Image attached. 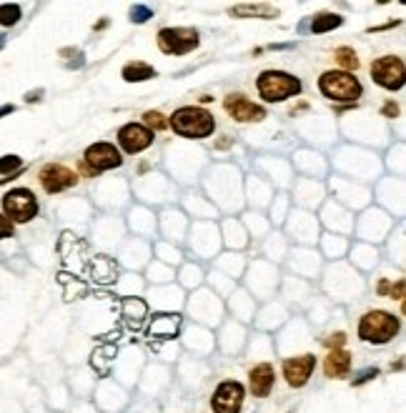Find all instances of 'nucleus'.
<instances>
[{
  "label": "nucleus",
  "instance_id": "nucleus-23",
  "mask_svg": "<svg viewBox=\"0 0 406 413\" xmlns=\"http://www.w3.org/2000/svg\"><path fill=\"white\" fill-rule=\"evenodd\" d=\"M11 236H13V223L0 213V241H3V238H11Z\"/></svg>",
  "mask_w": 406,
  "mask_h": 413
},
{
  "label": "nucleus",
  "instance_id": "nucleus-17",
  "mask_svg": "<svg viewBox=\"0 0 406 413\" xmlns=\"http://www.w3.org/2000/svg\"><path fill=\"white\" fill-rule=\"evenodd\" d=\"M344 23L342 16H334V13H324V16H316L314 23H311V30L314 33H326V30H334Z\"/></svg>",
  "mask_w": 406,
  "mask_h": 413
},
{
  "label": "nucleus",
  "instance_id": "nucleus-1",
  "mask_svg": "<svg viewBox=\"0 0 406 413\" xmlns=\"http://www.w3.org/2000/svg\"><path fill=\"white\" fill-rule=\"evenodd\" d=\"M171 125L179 135L184 138H208L216 128V120L208 111L203 108H193V106H186V108H179L174 113V118H171Z\"/></svg>",
  "mask_w": 406,
  "mask_h": 413
},
{
  "label": "nucleus",
  "instance_id": "nucleus-12",
  "mask_svg": "<svg viewBox=\"0 0 406 413\" xmlns=\"http://www.w3.org/2000/svg\"><path fill=\"white\" fill-rule=\"evenodd\" d=\"M118 143L125 153H141L153 143V130L141 123H128L118 130Z\"/></svg>",
  "mask_w": 406,
  "mask_h": 413
},
{
  "label": "nucleus",
  "instance_id": "nucleus-5",
  "mask_svg": "<svg viewBox=\"0 0 406 413\" xmlns=\"http://www.w3.org/2000/svg\"><path fill=\"white\" fill-rule=\"evenodd\" d=\"M3 210H6V218L11 223H28L38 215V200L35 196L28 191V188H16L11 193H6L3 198Z\"/></svg>",
  "mask_w": 406,
  "mask_h": 413
},
{
  "label": "nucleus",
  "instance_id": "nucleus-13",
  "mask_svg": "<svg viewBox=\"0 0 406 413\" xmlns=\"http://www.w3.org/2000/svg\"><path fill=\"white\" fill-rule=\"evenodd\" d=\"M86 163L93 171H111V168H118L123 163L118 148L111 143H96L86 150Z\"/></svg>",
  "mask_w": 406,
  "mask_h": 413
},
{
  "label": "nucleus",
  "instance_id": "nucleus-4",
  "mask_svg": "<svg viewBox=\"0 0 406 413\" xmlns=\"http://www.w3.org/2000/svg\"><path fill=\"white\" fill-rule=\"evenodd\" d=\"M319 88L329 101L354 103L361 98V83L346 70H329L319 78Z\"/></svg>",
  "mask_w": 406,
  "mask_h": 413
},
{
  "label": "nucleus",
  "instance_id": "nucleus-6",
  "mask_svg": "<svg viewBox=\"0 0 406 413\" xmlns=\"http://www.w3.org/2000/svg\"><path fill=\"white\" fill-rule=\"evenodd\" d=\"M158 45L168 55H184L198 45V33L191 28H163L158 33Z\"/></svg>",
  "mask_w": 406,
  "mask_h": 413
},
{
  "label": "nucleus",
  "instance_id": "nucleus-10",
  "mask_svg": "<svg viewBox=\"0 0 406 413\" xmlns=\"http://www.w3.org/2000/svg\"><path fill=\"white\" fill-rule=\"evenodd\" d=\"M314 368H316V358L311 353L296 356V358H286L283 361V378H286V383L291 388H301L309 383Z\"/></svg>",
  "mask_w": 406,
  "mask_h": 413
},
{
  "label": "nucleus",
  "instance_id": "nucleus-7",
  "mask_svg": "<svg viewBox=\"0 0 406 413\" xmlns=\"http://www.w3.org/2000/svg\"><path fill=\"white\" fill-rule=\"evenodd\" d=\"M371 75L386 91H399L404 86V60L396 58V55H384V58L374 60Z\"/></svg>",
  "mask_w": 406,
  "mask_h": 413
},
{
  "label": "nucleus",
  "instance_id": "nucleus-19",
  "mask_svg": "<svg viewBox=\"0 0 406 413\" xmlns=\"http://www.w3.org/2000/svg\"><path fill=\"white\" fill-rule=\"evenodd\" d=\"M336 60H339V65H342V68H346V73H349V68H356V65H359L356 53H354V50H349V48H339V50H336Z\"/></svg>",
  "mask_w": 406,
  "mask_h": 413
},
{
  "label": "nucleus",
  "instance_id": "nucleus-24",
  "mask_svg": "<svg viewBox=\"0 0 406 413\" xmlns=\"http://www.w3.org/2000/svg\"><path fill=\"white\" fill-rule=\"evenodd\" d=\"M344 341H346V336H344V333H334V336L326 338V346H329V349H342Z\"/></svg>",
  "mask_w": 406,
  "mask_h": 413
},
{
  "label": "nucleus",
  "instance_id": "nucleus-3",
  "mask_svg": "<svg viewBox=\"0 0 406 413\" xmlns=\"http://www.w3.org/2000/svg\"><path fill=\"white\" fill-rule=\"evenodd\" d=\"M399 333V318L386 311H368L359 323V338L363 344L384 346Z\"/></svg>",
  "mask_w": 406,
  "mask_h": 413
},
{
  "label": "nucleus",
  "instance_id": "nucleus-14",
  "mask_svg": "<svg viewBox=\"0 0 406 413\" xmlns=\"http://www.w3.org/2000/svg\"><path fill=\"white\" fill-rule=\"evenodd\" d=\"M274 378H276V373H274V366L271 363L254 366L249 373L251 393H254L256 398H266L271 393V388H274Z\"/></svg>",
  "mask_w": 406,
  "mask_h": 413
},
{
  "label": "nucleus",
  "instance_id": "nucleus-18",
  "mask_svg": "<svg viewBox=\"0 0 406 413\" xmlns=\"http://www.w3.org/2000/svg\"><path fill=\"white\" fill-rule=\"evenodd\" d=\"M18 21H21V6H16V3H3V6H0V26L13 28Z\"/></svg>",
  "mask_w": 406,
  "mask_h": 413
},
{
  "label": "nucleus",
  "instance_id": "nucleus-25",
  "mask_svg": "<svg viewBox=\"0 0 406 413\" xmlns=\"http://www.w3.org/2000/svg\"><path fill=\"white\" fill-rule=\"evenodd\" d=\"M6 113H13V106H3V108H0V118H3Z\"/></svg>",
  "mask_w": 406,
  "mask_h": 413
},
{
  "label": "nucleus",
  "instance_id": "nucleus-2",
  "mask_svg": "<svg viewBox=\"0 0 406 413\" xmlns=\"http://www.w3.org/2000/svg\"><path fill=\"white\" fill-rule=\"evenodd\" d=\"M256 88H259L261 98L266 103H281L286 98H293L301 93V81L283 73V70H266V73L259 75Z\"/></svg>",
  "mask_w": 406,
  "mask_h": 413
},
{
  "label": "nucleus",
  "instance_id": "nucleus-22",
  "mask_svg": "<svg viewBox=\"0 0 406 413\" xmlns=\"http://www.w3.org/2000/svg\"><path fill=\"white\" fill-rule=\"evenodd\" d=\"M148 18H151V11H148V8H143V6H135L133 11H130V21H133V23H146Z\"/></svg>",
  "mask_w": 406,
  "mask_h": 413
},
{
  "label": "nucleus",
  "instance_id": "nucleus-21",
  "mask_svg": "<svg viewBox=\"0 0 406 413\" xmlns=\"http://www.w3.org/2000/svg\"><path fill=\"white\" fill-rule=\"evenodd\" d=\"M143 120H146V125H148V130H163L168 125V120L163 118L161 113H156V111H148L146 115H143Z\"/></svg>",
  "mask_w": 406,
  "mask_h": 413
},
{
  "label": "nucleus",
  "instance_id": "nucleus-8",
  "mask_svg": "<svg viewBox=\"0 0 406 413\" xmlns=\"http://www.w3.org/2000/svg\"><path fill=\"white\" fill-rule=\"evenodd\" d=\"M246 391L239 381H223L221 386L213 393V411L216 413H239L241 406H244Z\"/></svg>",
  "mask_w": 406,
  "mask_h": 413
},
{
  "label": "nucleus",
  "instance_id": "nucleus-11",
  "mask_svg": "<svg viewBox=\"0 0 406 413\" xmlns=\"http://www.w3.org/2000/svg\"><path fill=\"white\" fill-rule=\"evenodd\" d=\"M223 108H226L228 115H231L233 120H239V123H259V120L266 118L264 108L251 103L249 98H244V96H226Z\"/></svg>",
  "mask_w": 406,
  "mask_h": 413
},
{
  "label": "nucleus",
  "instance_id": "nucleus-20",
  "mask_svg": "<svg viewBox=\"0 0 406 413\" xmlns=\"http://www.w3.org/2000/svg\"><path fill=\"white\" fill-rule=\"evenodd\" d=\"M23 161L18 156H3L0 158V176H11V173L21 171Z\"/></svg>",
  "mask_w": 406,
  "mask_h": 413
},
{
  "label": "nucleus",
  "instance_id": "nucleus-16",
  "mask_svg": "<svg viewBox=\"0 0 406 413\" xmlns=\"http://www.w3.org/2000/svg\"><path fill=\"white\" fill-rule=\"evenodd\" d=\"M148 78H156V70L146 63H128L123 68V81L125 83H143Z\"/></svg>",
  "mask_w": 406,
  "mask_h": 413
},
{
  "label": "nucleus",
  "instance_id": "nucleus-15",
  "mask_svg": "<svg viewBox=\"0 0 406 413\" xmlns=\"http://www.w3.org/2000/svg\"><path fill=\"white\" fill-rule=\"evenodd\" d=\"M351 368V356L346 353L344 349H334L324 361V373L329 378H344Z\"/></svg>",
  "mask_w": 406,
  "mask_h": 413
},
{
  "label": "nucleus",
  "instance_id": "nucleus-9",
  "mask_svg": "<svg viewBox=\"0 0 406 413\" xmlns=\"http://www.w3.org/2000/svg\"><path fill=\"white\" fill-rule=\"evenodd\" d=\"M38 181H40V186H43L45 193H60L65 188L76 186L78 176L71 168L60 166V163H48V166L38 173Z\"/></svg>",
  "mask_w": 406,
  "mask_h": 413
}]
</instances>
